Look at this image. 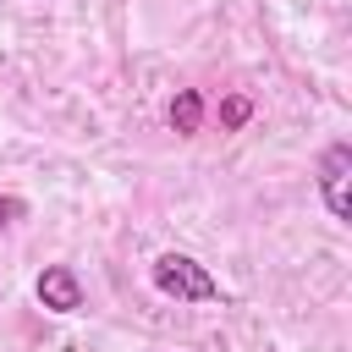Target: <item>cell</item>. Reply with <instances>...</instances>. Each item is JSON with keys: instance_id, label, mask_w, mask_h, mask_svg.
<instances>
[{"instance_id": "6da1fadb", "label": "cell", "mask_w": 352, "mask_h": 352, "mask_svg": "<svg viewBox=\"0 0 352 352\" xmlns=\"http://www.w3.org/2000/svg\"><path fill=\"white\" fill-rule=\"evenodd\" d=\"M148 280H154V292L170 297V302H214V297H220L214 275H209L192 253H176V248L148 264Z\"/></svg>"}, {"instance_id": "3957f363", "label": "cell", "mask_w": 352, "mask_h": 352, "mask_svg": "<svg viewBox=\"0 0 352 352\" xmlns=\"http://www.w3.org/2000/svg\"><path fill=\"white\" fill-rule=\"evenodd\" d=\"M33 297L50 308V314H77L82 308V280L72 264H44L38 280H33Z\"/></svg>"}, {"instance_id": "277c9868", "label": "cell", "mask_w": 352, "mask_h": 352, "mask_svg": "<svg viewBox=\"0 0 352 352\" xmlns=\"http://www.w3.org/2000/svg\"><path fill=\"white\" fill-rule=\"evenodd\" d=\"M165 116H170V126H176L182 138H192V132L204 126V94H198V88H182V94L170 99V110H165Z\"/></svg>"}, {"instance_id": "5b68a950", "label": "cell", "mask_w": 352, "mask_h": 352, "mask_svg": "<svg viewBox=\"0 0 352 352\" xmlns=\"http://www.w3.org/2000/svg\"><path fill=\"white\" fill-rule=\"evenodd\" d=\"M248 116H253V104H248V99H242V94H231V99H226V104H220V126H242V121H248Z\"/></svg>"}, {"instance_id": "7a4b0ae2", "label": "cell", "mask_w": 352, "mask_h": 352, "mask_svg": "<svg viewBox=\"0 0 352 352\" xmlns=\"http://www.w3.org/2000/svg\"><path fill=\"white\" fill-rule=\"evenodd\" d=\"M314 182H319V198L330 209V220H352V143H324L319 160H314Z\"/></svg>"}]
</instances>
